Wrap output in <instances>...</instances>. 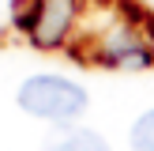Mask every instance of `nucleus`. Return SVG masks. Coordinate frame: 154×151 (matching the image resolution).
Wrapping results in <instances>:
<instances>
[{
  "label": "nucleus",
  "instance_id": "20e7f679",
  "mask_svg": "<svg viewBox=\"0 0 154 151\" xmlns=\"http://www.w3.org/2000/svg\"><path fill=\"white\" fill-rule=\"evenodd\" d=\"M132 151H154V110L132 125Z\"/></svg>",
  "mask_w": 154,
  "mask_h": 151
},
{
  "label": "nucleus",
  "instance_id": "7ed1b4c3",
  "mask_svg": "<svg viewBox=\"0 0 154 151\" xmlns=\"http://www.w3.org/2000/svg\"><path fill=\"white\" fill-rule=\"evenodd\" d=\"M45 151H109V143L90 128H60L45 140Z\"/></svg>",
  "mask_w": 154,
  "mask_h": 151
},
{
  "label": "nucleus",
  "instance_id": "f257e3e1",
  "mask_svg": "<svg viewBox=\"0 0 154 151\" xmlns=\"http://www.w3.org/2000/svg\"><path fill=\"white\" fill-rule=\"evenodd\" d=\"M19 106L45 121H72L87 110V91L64 76H30L19 87Z\"/></svg>",
  "mask_w": 154,
  "mask_h": 151
},
{
  "label": "nucleus",
  "instance_id": "f03ea898",
  "mask_svg": "<svg viewBox=\"0 0 154 151\" xmlns=\"http://www.w3.org/2000/svg\"><path fill=\"white\" fill-rule=\"evenodd\" d=\"M72 23V0H42V11L34 19V38L42 45H53Z\"/></svg>",
  "mask_w": 154,
  "mask_h": 151
}]
</instances>
